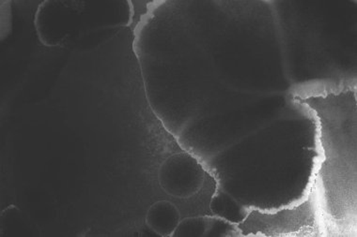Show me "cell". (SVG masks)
<instances>
[{
  "label": "cell",
  "mask_w": 357,
  "mask_h": 237,
  "mask_svg": "<svg viewBox=\"0 0 357 237\" xmlns=\"http://www.w3.org/2000/svg\"><path fill=\"white\" fill-rule=\"evenodd\" d=\"M61 5H43L38 12L36 26L43 43L58 45L71 31V18Z\"/></svg>",
  "instance_id": "277c9868"
},
{
  "label": "cell",
  "mask_w": 357,
  "mask_h": 237,
  "mask_svg": "<svg viewBox=\"0 0 357 237\" xmlns=\"http://www.w3.org/2000/svg\"><path fill=\"white\" fill-rule=\"evenodd\" d=\"M159 181L163 190L178 198L196 194L204 182L202 164L190 154H177L167 158L159 171Z\"/></svg>",
  "instance_id": "3957f363"
},
{
  "label": "cell",
  "mask_w": 357,
  "mask_h": 237,
  "mask_svg": "<svg viewBox=\"0 0 357 237\" xmlns=\"http://www.w3.org/2000/svg\"><path fill=\"white\" fill-rule=\"evenodd\" d=\"M237 227L243 236H321L324 223L315 180L301 204L273 213L251 210Z\"/></svg>",
  "instance_id": "7a4b0ae2"
},
{
  "label": "cell",
  "mask_w": 357,
  "mask_h": 237,
  "mask_svg": "<svg viewBox=\"0 0 357 237\" xmlns=\"http://www.w3.org/2000/svg\"><path fill=\"white\" fill-rule=\"evenodd\" d=\"M319 122L323 160L315 176L321 219L326 231L349 236L356 231V91L296 96Z\"/></svg>",
  "instance_id": "6da1fadb"
},
{
  "label": "cell",
  "mask_w": 357,
  "mask_h": 237,
  "mask_svg": "<svg viewBox=\"0 0 357 237\" xmlns=\"http://www.w3.org/2000/svg\"><path fill=\"white\" fill-rule=\"evenodd\" d=\"M177 209L169 202H158L148 211L147 224L151 230L160 236H172L178 224Z\"/></svg>",
  "instance_id": "5b68a950"
}]
</instances>
